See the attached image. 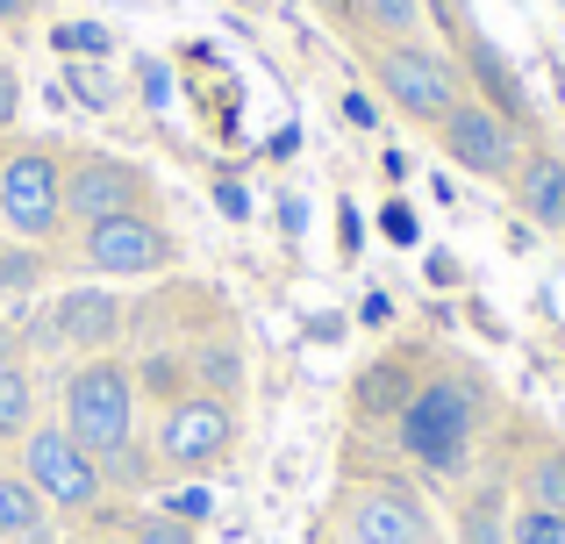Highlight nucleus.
<instances>
[{"label": "nucleus", "mask_w": 565, "mask_h": 544, "mask_svg": "<svg viewBox=\"0 0 565 544\" xmlns=\"http://www.w3.org/2000/svg\"><path fill=\"white\" fill-rule=\"evenodd\" d=\"M236 437H244L236 402H222V394H180V402L158 408V423H151V459H158V473L201 480V473H215V466H230Z\"/></svg>", "instance_id": "nucleus-6"}, {"label": "nucleus", "mask_w": 565, "mask_h": 544, "mask_svg": "<svg viewBox=\"0 0 565 544\" xmlns=\"http://www.w3.org/2000/svg\"><path fill=\"white\" fill-rule=\"evenodd\" d=\"M186 359V380H193V394H244V344H236L230 330H215V337H201V344H186L180 351Z\"/></svg>", "instance_id": "nucleus-14"}, {"label": "nucleus", "mask_w": 565, "mask_h": 544, "mask_svg": "<svg viewBox=\"0 0 565 544\" xmlns=\"http://www.w3.org/2000/svg\"><path fill=\"white\" fill-rule=\"evenodd\" d=\"M515 494H523V509H552V516H565V451L544 445L523 459V473H515Z\"/></svg>", "instance_id": "nucleus-18"}, {"label": "nucleus", "mask_w": 565, "mask_h": 544, "mask_svg": "<svg viewBox=\"0 0 565 544\" xmlns=\"http://www.w3.org/2000/svg\"><path fill=\"white\" fill-rule=\"evenodd\" d=\"M172 516H180V523H201V516H207V494H201V488L172 494Z\"/></svg>", "instance_id": "nucleus-29"}, {"label": "nucleus", "mask_w": 565, "mask_h": 544, "mask_svg": "<svg viewBox=\"0 0 565 544\" xmlns=\"http://www.w3.org/2000/svg\"><path fill=\"white\" fill-rule=\"evenodd\" d=\"M14 122H22V72L0 57V137H14Z\"/></svg>", "instance_id": "nucleus-26"}, {"label": "nucleus", "mask_w": 565, "mask_h": 544, "mask_svg": "<svg viewBox=\"0 0 565 544\" xmlns=\"http://www.w3.org/2000/svg\"><path fill=\"white\" fill-rule=\"evenodd\" d=\"M0 365H14V330H0Z\"/></svg>", "instance_id": "nucleus-33"}, {"label": "nucleus", "mask_w": 565, "mask_h": 544, "mask_svg": "<svg viewBox=\"0 0 565 544\" xmlns=\"http://www.w3.org/2000/svg\"><path fill=\"white\" fill-rule=\"evenodd\" d=\"M509 186H515V209L537 230H565V158L558 151H523Z\"/></svg>", "instance_id": "nucleus-13"}, {"label": "nucleus", "mask_w": 565, "mask_h": 544, "mask_svg": "<svg viewBox=\"0 0 565 544\" xmlns=\"http://www.w3.org/2000/svg\"><path fill=\"white\" fill-rule=\"evenodd\" d=\"M94 544H129V537H122V531H108V537H94Z\"/></svg>", "instance_id": "nucleus-34"}, {"label": "nucleus", "mask_w": 565, "mask_h": 544, "mask_svg": "<svg viewBox=\"0 0 565 544\" xmlns=\"http://www.w3.org/2000/svg\"><path fill=\"white\" fill-rule=\"evenodd\" d=\"M215 201H222V215H236V223H244V215H250V194H244V186H230V180L215 186Z\"/></svg>", "instance_id": "nucleus-31"}, {"label": "nucleus", "mask_w": 565, "mask_h": 544, "mask_svg": "<svg viewBox=\"0 0 565 544\" xmlns=\"http://www.w3.org/2000/svg\"><path fill=\"white\" fill-rule=\"evenodd\" d=\"M0 158H8V137H0Z\"/></svg>", "instance_id": "nucleus-35"}, {"label": "nucleus", "mask_w": 565, "mask_h": 544, "mask_svg": "<svg viewBox=\"0 0 565 544\" xmlns=\"http://www.w3.org/2000/svg\"><path fill=\"white\" fill-rule=\"evenodd\" d=\"M14 473L43 494L51 516H100V502H108V480H100L94 451H86L57 416H43L36 430L14 445Z\"/></svg>", "instance_id": "nucleus-4"}, {"label": "nucleus", "mask_w": 565, "mask_h": 544, "mask_svg": "<svg viewBox=\"0 0 565 544\" xmlns=\"http://www.w3.org/2000/svg\"><path fill=\"white\" fill-rule=\"evenodd\" d=\"M344 544H437L423 494H408L401 480H359V488L337 502Z\"/></svg>", "instance_id": "nucleus-10"}, {"label": "nucleus", "mask_w": 565, "mask_h": 544, "mask_svg": "<svg viewBox=\"0 0 565 544\" xmlns=\"http://www.w3.org/2000/svg\"><path fill=\"white\" fill-rule=\"evenodd\" d=\"M129 337V301L108 287H65L51 301V344H72L79 359H108Z\"/></svg>", "instance_id": "nucleus-11"}, {"label": "nucleus", "mask_w": 565, "mask_h": 544, "mask_svg": "<svg viewBox=\"0 0 565 544\" xmlns=\"http://www.w3.org/2000/svg\"><path fill=\"white\" fill-rule=\"evenodd\" d=\"M137 416H143V394H137V373H129L122 351L108 359H79L57 387V423L94 451V466H108L115 451L137 445Z\"/></svg>", "instance_id": "nucleus-2"}, {"label": "nucleus", "mask_w": 565, "mask_h": 544, "mask_svg": "<svg viewBox=\"0 0 565 544\" xmlns=\"http://www.w3.org/2000/svg\"><path fill=\"white\" fill-rule=\"evenodd\" d=\"M43 423V387H36V373H29L22 359L14 365H0V451H14L29 430Z\"/></svg>", "instance_id": "nucleus-17"}, {"label": "nucleus", "mask_w": 565, "mask_h": 544, "mask_svg": "<svg viewBox=\"0 0 565 544\" xmlns=\"http://www.w3.org/2000/svg\"><path fill=\"white\" fill-rule=\"evenodd\" d=\"M466 544H509V537H501V488L472 494V509H466Z\"/></svg>", "instance_id": "nucleus-24"}, {"label": "nucleus", "mask_w": 565, "mask_h": 544, "mask_svg": "<svg viewBox=\"0 0 565 544\" xmlns=\"http://www.w3.org/2000/svg\"><path fill=\"white\" fill-rule=\"evenodd\" d=\"M0 230L14 244H51L65 237V143L51 137H8L0 158Z\"/></svg>", "instance_id": "nucleus-3"}, {"label": "nucleus", "mask_w": 565, "mask_h": 544, "mask_svg": "<svg viewBox=\"0 0 565 544\" xmlns=\"http://www.w3.org/2000/svg\"><path fill=\"white\" fill-rule=\"evenodd\" d=\"M509 544H565V516H552V509H523V516L509 523Z\"/></svg>", "instance_id": "nucleus-25"}, {"label": "nucleus", "mask_w": 565, "mask_h": 544, "mask_svg": "<svg viewBox=\"0 0 565 544\" xmlns=\"http://www.w3.org/2000/svg\"><path fill=\"white\" fill-rule=\"evenodd\" d=\"M487 423V380L466 373V365H437V373L415 380L408 408L394 416L401 459L429 480H458L472 466V445H480Z\"/></svg>", "instance_id": "nucleus-1"}, {"label": "nucleus", "mask_w": 565, "mask_h": 544, "mask_svg": "<svg viewBox=\"0 0 565 544\" xmlns=\"http://www.w3.org/2000/svg\"><path fill=\"white\" fill-rule=\"evenodd\" d=\"M158 209V180L151 166L122 151H65V223H108V215H151Z\"/></svg>", "instance_id": "nucleus-7"}, {"label": "nucleus", "mask_w": 565, "mask_h": 544, "mask_svg": "<svg viewBox=\"0 0 565 544\" xmlns=\"http://www.w3.org/2000/svg\"><path fill=\"white\" fill-rule=\"evenodd\" d=\"M51 244H14V237H0V294H29L43 273H51Z\"/></svg>", "instance_id": "nucleus-21"}, {"label": "nucleus", "mask_w": 565, "mask_h": 544, "mask_svg": "<svg viewBox=\"0 0 565 544\" xmlns=\"http://www.w3.org/2000/svg\"><path fill=\"white\" fill-rule=\"evenodd\" d=\"M51 51L65 57V65H100V57H115V36L100 22H57L51 29Z\"/></svg>", "instance_id": "nucleus-22"}, {"label": "nucleus", "mask_w": 565, "mask_h": 544, "mask_svg": "<svg viewBox=\"0 0 565 544\" xmlns=\"http://www.w3.org/2000/svg\"><path fill=\"white\" fill-rule=\"evenodd\" d=\"M129 373H137V394H143V402H158V408H172L180 394H193V380H186V359H180V351H151V359L129 365Z\"/></svg>", "instance_id": "nucleus-19"}, {"label": "nucleus", "mask_w": 565, "mask_h": 544, "mask_svg": "<svg viewBox=\"0 0 565 544\" xmlns=\"http://www.w3.org/2000/svg\"><path fill=\"white\" fill-rule=\"evenodd\" d=\"M437 143H444V158H451L458 172L494 180V186H509L515 166H523V129H509L494 108H487V100H472V94L437 122Z\"/></svg>", "instance_id": "nucleus-9"}, {"label": "nucleus", "mask_w": 565, "mask_h": 544, "mask_svg": "<svg viewBox=\"0 0 565 544\" xmlns=\"http://www.w3.org/2000/svg\"><path fill=\"white\" fill-rule=\"evenodd\" d=\"M36 14V0H0V29H22Z\"/></svg>", "instance_id": "nucleus-32"}, {"label": "nucleus", "mask_w": 565, "mask_h": 544, "mask_svg": "<svg viewBox=\"0 0 565 544\" xmlns=\"http://www.w3.org/2000/svg\"><path fill=\"white\" fill-rule=\"evenodd\" d=\"M337 223H344V230H337V244H344V258H351V252H359V237H365V230H359V209L344 201V209H337Z\"/></svg>", "instance_id": "nucleus-30"}, {"label": "nucleus", "mask_w": 565, "mask_h": 544, "mask_svg": "<svg viewBox=\"0 0 565 544\" xmlns=\"http://www.w3.org/2000/svg\"><path fill=\"white\" fill-rule=\"evenodd\" d=\"M451 29H458V65H466L472 86H480L472 100H487V108H494L509 129H530V122H537V108H530V94H523V79H515V65L480 36V29L458 22V14H451Z\"/></svg>", "instance_id": "nucleus-12"}, {"label": "nucleus", "mask_w": 565, "mask_h": 544, "mask_svg": "<svg viewBox=\"0 0 565 544\" xmlns=\"http://www.w3.org/2000/svg\"><path fill=\"white\" fill-rule=\"evenodd\" d=\"M359 22L373 43H415L423 36V0H359Z\"/></svg>", "instance_id": "nucleus-20"}, {"label": "nucleus", "mask_w": 565, "mask_h": 544, "mask_svg": "<svg viewBox=\"0 0 565 544\" xmlns=\"http://www.w3.org/2000/svg\"><path fill=\"white\" fill-rule=\"evenodd\" d=\"M365 65H373V86L386 94V108H401L408 122L437 129L444 115L466 100V72H458L451 51H437V43H373L365 51Z\"/></svg>", "instance_id": "nucleus-5"}, {"label": "nucleus", "mask_w": 565, "mask_h": 544, "mask_svg": "<svg viewBox=\"0 0 565 544\" xmlns=\"http://www.w3.org/2000/svg\"><path fill=\"white\" fill-rule=\"evenodd\" d=\"M51 537V509L14 466H0V544H43Z\"/></svg>", "instance_id": "nucleus-16"}, {"label": "nucleus", "mask_w": 565, "mask_h": 544, "mask_svg": "<svg viewBox=\"0 0 565 544\" xmlns=\"http://www.w3.org/2000/svg\"><path fill=\"white\" fill-rule=\"evenodd\" d=\"M129 544H193V523H180L172 509H137V516L122 523Z\"/></svg>", "instance_id": "nucleus-23"}, {"label": "nucleus", "mask_w": 565, "mask_h": 544, "mask_svg": "<svg viewBox=\"0 0 565 544\" xmlns=\"http://www.w3.org/2000/svg\"><path fill=\"white\" fill-rule=\"evenodd\" d=\"M380 237H386V244H415V237H423L408 201H386V209H380Z\"/></svg>", "instance_id": "nucleus-27"}, {"label": "nucleus", "mask_w": 565, "mask_h": 544, "mask_svg": "<svg viewBox=\"0 0 565 544\" xmlns=\"http://www.w3.org/2000/svg\"><path fill=\"white\" fill-rule=\"evenodd\" d=\"M72 258L100 279H158L180 266V237L166 215H108V223L72 230Z\"/></svg>", "instance_id": "nucleus-8"}, {"label": "nucleus", "mask_w": 565, "mask_h": 544, "mask_svg": "<svg viewBox=\"0 0 565 544\" xmlns=\"http://www.w3.org/2000/svg\"><path fill=\"white\" fill-rule=\"evenodd\" d=\"M408 394H415V365L401 359H380V365H365L359 380H351V408H359L365 423H380V416H401L408 408Z\"/></svg>", "instance_id": "nucleus-15"}, {"label": "nucleus", "mask_w": 565, "mask_h": 544, "mask_svg": "<svg viewBox=\"0 0 565 544\" xmlns=\"http://www.w3.org/2000/svg\"><path fill=\"white\" fill-rule=\"evenodd\" d=\"M344 122H351V129H380V108H373V94H344Z\"/></svg>", "instance_id": "nucleus-28"}]
</instances>
